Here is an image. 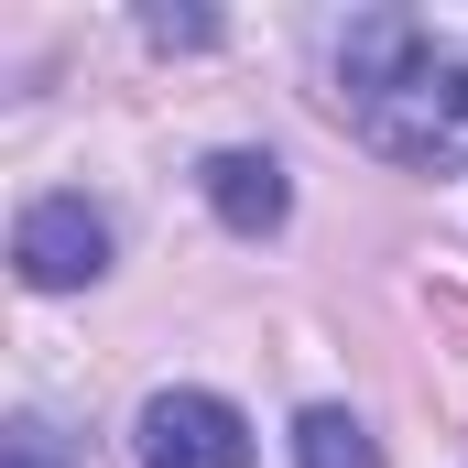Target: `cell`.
Wrapping results in <instances>:
<instances>
[{
    "instance_id": "cell-4",
    "label": "cell",
    "mask_w": 468,
    "mask_h": 468,
    "mask_svg": "<svg viewBox=\"0 0 468 468\" xmlns=\"http://www.w3.org/2000/svg\"><path fill=\"white\" fill-rule=\"evenodd\" d=\"M207 207H218L239 239H272L294 218V186H283L272 153H207Z\"/></svg>"
},
{
    "instance_id": "cell-5",
    "label": "cell",
    "mask_w": 468,
    "mask_h": 468,
    "mask_svg": "<svg viewBox=\"0 0 468 468\" xmlns=\"http://www.w3.org/2000/svg\"><path fill=\"white\" fill-rule=\"evenodd\" d=\"M294 468H381V458H370V425H359L349 403H316L294 425Z\"/></svg>"
},
{
    "instance_id": "cell-7",
    "label": "cell",
    "mask_w": 468,
    "mask_h": 468,
    "mask_svg": "<svg viewBox=\"0 0 468 468\" xmlns=\"http://www.w3.org/2000/svg\"><path fill=\"white\" fill-rule=\"evenodd\" d=\"M11 468H55V458H44V436H22V447H11Z\"/></svg>"
},
{
    "instance_id": "cell-6",
    "label": "cell",
    "mask_w": 468,
    "mask_h": 468,
    "mask_svg": "<svg viewBox=\"0 0 468 468\" xmlns=\"http://www.w3.org/2000/svg\"><path fill=\"white\" fill-rule=\"evenodd\" d=\"M142 33H153V44H207L218 22H207V11H142Z\"/></svg>"
},
{
    "instance_id": "cell-3",
    "label": "cell",
    "mask_w": 468,
    "mask_h": 468,
    "mask_svg": "<svg viewBox=\"0 0 468 468\" xmlns=\"http://www.w3.org/2000/svg\"><path fill=\"white\" fill-rule=\"evenodd\" d=\"M131 447H142V468H250V425L218 392H153Z\"/></svg>"
},
{
    "instance_id": "cell-2",
    "label": "cell",
    "mask_w": 468,
    "mask_h": 468,
    "mask_svg": "<svg viewBox=\"0 0 468 468\" xmlns=\"http://www.w3.org/2000/svg\"><path fill=\"white\" fill-rule=\"evenodd\" d=\"M11 261H22L33 294H77V283L110 272V218H99L88 197H33L22 229H11Z\"/></svg>"
},
{
    "instance_id": "cell-1",
    "label": "cell",
    "mask_w": 468,
    "mask_h": 468,
    "mask_svg": "<svg viewBox=\"0 0 468 468\" xmlns=\"http://www.w3.org/2000/svg\"><path fill=\"white\" fill-rule=\"evenodd\" d=\"M327 55H338V110L370 153H392L414 175L468 164V22L349 11Z\"/></svg>"
}]
</instances>
